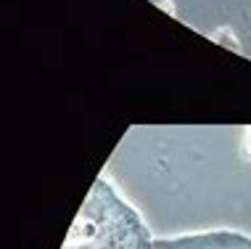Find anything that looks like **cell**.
Returning a JSON list of instances; mask_svg holds the SVG:
<instances>
[{"instance_id":"2","label":"cell","mask_w":251,"mask_h":249,"mask_svg":"<svg viewBox=\"0 0 251 249\" xmlns=\"http://www.w3.org/2000/svg\"><path fill=\"white\" fill-rule=\"evenodd\" d=\"M151 249H251V236L238 231H206L177 239H153Z\"/></svg>"},{"instance_id":"1","label":"cell","mask_w":251,"mask_h":249,"mask_svg":"<svg viewBox=\"0 0 251 249\" xmlns=\"http://www.w3.org/2000/svg\"><path fill=\"white\" fill-rule=\"evenodd\" d=\"M153 239L138 212L106 178L93 183L61 249H151Z\"/></svg>"},{"instance_id":"4","label":"cell","mask_w":251,"mask_h":249,"mask_svg":"<svg viewBox=\"0 0 251 249\" xmlns=\"http://www.w3.org/2000/svg\"><path fill=\"white\" fill-rule=\"evenodd\" d=\"M156 8H161L164 13H169L172 19H177V8H175L172 0H156Z\"/></svg>"},{"instance_id":"3","label":"cell","mask_w":251,"mask_h":249,"mask_svg":"<svg viewBox=\"0 0 251 249\" xmlns=\"http://www.w3.org/2000/svg\"><path fill=\"white\" fill-rule=\"evenodd\" d=\"M209 40L217 45H222V48H227V51H233V53H243V45H241V40L238 35H235L230 27H217V29L209 32Z\"/></svg>"},{"instance_id":"5","label":"cell","mask_w":251,"mask_h":249,"mask_svg":"<svg viewBox=\"0 0 251 249\" xmlns=\"http://www.w3.org/2000/svg\"><path fill=\"white\" fill-rule=\"evenodd\" d=\"M241 146H243V154H246V157L251 159V127L246 133H243V140H241Z\"/></svg>"}]
</instances>
